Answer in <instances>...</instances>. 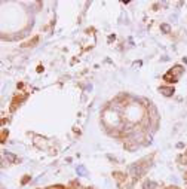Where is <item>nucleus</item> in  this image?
<instances>
[{
  "label": "nucleus",
  "mask_w": 187,
  "mask_h": 189,
  "mask_svg": "<svg viewBox=\"0 0 187 189\" xmlns=\"http://www.w3.org/2000/svg\"><path fill=\"white\" fill-rule=\"evenodd\" d=\"M77 173H79V174H82V176H85V174H86L85 167H77Z\"/></svg>",
  "instance_id": "nucleus-6"
},
{
  "label": "nucleus",
  "mask_w": 187,
  "mask_h": 189,
  "mask_svg": "<svg viewBox=\"0 0 187 189\" xmlns=\"http://www.w3.org/2000/svg\"><path fill=\"white\" fill-rule=\"evenodd\" d=\"M143 173H144V170L140 165H131L129 167V174L132 177H140V176H143Z\"/></svg>",
  "instance_id": "nucleus-2"
},
{
  "label": "nucleus",
  "mask_w": 187,
  "mask_h": 189,
  "mask_svg": "<svg viewBox=\"0 0 187 189\" xmlns=\"http://www.w3.org/2000/svg\"><path fill=\"white\" fill-rule=\"evenodd\" d=\"M4 155H6V158H7L10 162H15V161H16V156H15L13 153H10V152H4Z\"/></svg>",
  "instance_id": "nucleus-4"
},
{
  "label": "nucleus",
  "mask_w": 187,
  "mask_h": 189,
  "mask_svg": "<svg viewBox=\"0 0 187 189\" xmlns=\"http://www.w3.org/2000/svg\"><path fill=\"white\" fill-rule=\"evenodd\" d=\"M183 70H184V69H183L181 66H175V67H174L169 73H166V75H165V79L168 80L169 77H172V82H177V80L180 79V76L183 75Z\"/></svg>",
  "instance_id": "nucleus-1"
},
{
  "label": "nucleus",
  "mask_w": 187,
  "mask_h": 189,
  "mask_svg": "<svg viewBox=\"0 0 187 189\" xmlns=\"http://www.w3.org/2000/svg\"><path fill=\"white\" fill-rule=\"evenodd\" d=\"M160 92H162L163 95L169 97V95H172V94H174V88H166V86H160Z\"/></svg>",
  "instance_id": "nucleus-3"
},
{
  "label": "nucleus",
  "mask_w": 187,
  "mask_h": 189,
  "mask_svg": "<svg viewBox=\"0 0 187 189\" xmlns=\"http://www.w3.org/2000/svg\"><path fill=\"white\" fill-rule=\"evenodd\" d=\"M160 28H162V32H165V33H169V32H171V27H169L168 24H162Z\"/></svg>",
  "instance_id": "nucleus-5"
}]
</instances>
